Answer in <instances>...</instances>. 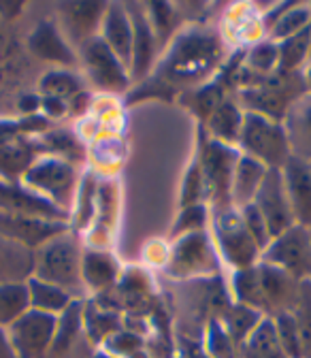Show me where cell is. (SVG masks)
I'll return each instance as SVG.
<instances>
[{
    "label": "cell",
    "mask_w": 311,
    "mask_h": 358,
    "mask_svg": "<svg viewBox=\"0 0 311 358\" xmlns=\"http://www.w3.org/2000/svg\"><path fill=\"white\" fill-rule=\"evenodd\" d=\"M209 211L211 209L205 203L184 207L180 217H177V222H175V227L171 229V237L180 239V237L190 235V233H203L207 229V222H209Z\"/></svg>",
    "instance_id": "e575fe53"
},
{
    "label": "cell",
    "mask_w": 311,
    "mask_h": 358,
    "mask_svg": "<svg viewBox=\"0 0 311 358\" xmlns=\"http://www.w3.org/2000/svg\"><path fill=\"white\" fill-rule=\"evenodd\" d=\"M34 271V252L0 235V284L28 282Z\"/></svg>",
    "instance_id": "603a6c76"
},
{
    "label": "cell",
    "mask_w": 311,
    "mask_h": 358,
    "mask_svg": "<svg viewBox=\"0 0 311 358\" xmlns=\"http://www.w3.org/2000/svg\"><path fill=\"white\" fill-rule=\"evenodd\" d=\"M99 36L109 45V50L128 66L130 71V58H132V22L128 15L126 5L109 3L103 26Z\"/></svg>",
    "instance_id": "ffe728a7"
},
{
    "label": "cell",
    "mask_w": 311,
    "mask_h": 358,
    "mask_svg": "<svg viewBox=\"0 0 311 358\" xmlns=\"http://www.w3.org/2000/svg\"><path fill=\"white\" fill-rule=\"evenodd\" d=\"M81 324H83V307H81V301H73L60 316H58V327H56V339H54V348L52 352H60V350H66L75 337L79 335L81 331Z\"/></svg>",
    "instance_id": "d6a6232c"
},
{
    "label": "cell",
    "mask_w": 311,
    "mask_h": 358,
    "mask_svg": "<svg viewBox=\"0 0 311 358\" xmlns=\"http://www.w3.org/2000/svg\"><path fill=\"white\" fill-rule=\"evenodd\" d=\"M81 260L83 248L73 231H66L41 248L34 250V271L32 278L54 284L75 299L85 294L81 278Z\"/></svg>",
    "instance_id": "7a4b0ae2"
},
{
    "label": "cell",
    "mask_w": 311,
    "mask_h": 358,
    "mask_svg": "<svg viewBox=\"0 0 311 358\" xmlns=\"http://www.w3.org/2000/svg\"><path fill=\"white\" fill-rule=\"evenodd\" d=\"M311 28V5H282L277 17L266 24L264 32L269 41L282 43Z\"/></svg>",
    "instance_id": "d4e9b609"
},
{
    "label": "cell",
    "mask_w": 311,
    "mask_h": 358,
    "mask_svg": "<svg viewBox=\"0 0 311 358\" xmlns=\"http://www.w3.org/2000/svg\"><path fill=\"white\" fill-rule=\"evenodd\" d=\"M107 3H64L58 7V26L75 50L99 36Z\"/></svg>",
    "instance_id": "4fadbf2b"
},
{
    "label": "cell",
    "mask_w": 311,
    "mask_h": 358,
    "mask_svg": "<svg viewBox=\"0 0 311 358\" xmlns=\"http://www.w3.org/2000/svg\"><path fill=\"white\" fill-rule=\"evenodd\" d=\"M213 237H215L222 258L231 266H235V271H239V268H249L256 264V260H260L262 250L247 233L245 224L235 207L215 213Z\"/></svg>",
    "instance_id": "ba28073f"
},
{
    "label": "cell",
    "mask_w": 311,
    "mask_h": 358,
    "mask_svg": "<svg viewBox=\"0 0 311 358\" xmlns=\"http://www.w3.org/2000/svg\"><path fill=\"white\" fill-rule=\"evenodd\" d=\"M286 194L298 227L311 229V164L290 158L282 169Z\"/></svg>",
    "instance_id": "ac0fdd59"
},
{
    "label": "cell",
    "mask_w": 311,
    "mask_h": 358,
    "mask_svg": "<svg viewBox=\"0 0 311 358\" xmlns=\"http://www.w3.org/2000/svg\"><path fill=\"white\" fill-rule=\"evenodd\" d=\"M260 262L282 268L298 282L311 280V229L294 224L292 229L271 239L260 254Z\"/></svg>",
    "instance_id": "9c48e42d"
},
{
    "label": "cell",
    "mask_w": 311,
    "mask_h": 358,
    "mask_svg": "<svg viewBox=\"0 0 311 358\" xmlns=\"http://www.w3.org/2000/svg\"><path fill=\"white\" fill-rule=\"evenodd\" d=\"M71 231L68 222H54V220H41L28 215H7L0 213V235L28 248L36 250L50 239Z\"/></svg>",
    "instance_id": "5bb4252c"
},
{
    "label": "cell",
    "mask_w": 311,
    "mask_h": 358,
    "mask_svg": "<svg viewBox=\"0 0 311 358\" xmlns=\"http://www.w3.org/2000/svg\"><path fill=\"white\" fill-rule=\"evenodd\" d=\"M303 81H305V90L307 94H311V62L303 69Z\"/></svg>",
    "instance_id": "b9f144b4"
},
{
    "label": "cell",
    "mask_w": 311,
    "mask_h": 358,
    "mask_svg": "<svg viewBox=\"0 0 311 358\" xmlns=\"http://www.w3.org/2000/svg\"><path fill=\"white\" fill-rule=\"evenodd\" d=\"M132 22V58H130V79L139 81L152 71L156 50L160 48L154 28L150 24L145 5H126Z\"/></svg>",
    "instance_id": "e0dca14e"
},
{
    "label": "cell",
    "mask_w": 311,
    "mask_h": 358,
    "mask_svg": "<svg viewBox=\"0 0 311 358\" xmlns=\"http://www.w3.org/2000/svg\"><path fill=\"white\" fill-rule=\"evenodd\" d=\"M79 66L85 71L87 79L96 85L105 94H122L130 85V71L128 66L109 50V45L94 36L87 43H83L77 50Z\"/></svg>",
    "instance_id": "52a82bcc"
},
{
    "label": "cell",
    "mask_w": 311,
    "mask_h": 358,
    "mask_svg": "<svg viewBox=\"0 0 311 358\" xmlns=\"http://www.w3.org/2000/svg\"><path fill=\"white\" fill-rule=\"evenodd\" d=\"M243 117L245 113L241 111V107L233 101H222L213 113L207 117V132L209 139L224 143V145H235L239 141L241 134V126H243Z\"/></svg>",
    "instance_id": "cb8c5ba5"
},
{
    "label": "cell",
    "mask_w": 311,
    "mask_h": 358,
    "mask_svg": "<svg viewBox=\"0 0 311 358\" xmlns=\"http://www.w3.org/2000/svg\"><path fill=\"white\" fill-rule=\"evenodd\" d=\"M266 169L264 164L256 162L249 156H239L237 166H235V175H233V188H231V201L235 209H241L245 205H252L264 177H266Z\"/></svg>",
    "instance_id": "7402d4cb"
},
{
    "label": "cell",
    "mask_w": 311,
    "mask_h": 358,
    "mask_svg": "<svg viewBox=\"0 0 311 358\" xmlns=\"http://www.w3.org/2000/svg\"><path fill=\"white\" fill-rule=\"evenodd\" d=\"M0 213L7 215H28L54 222H68L71 215L58 209L54 203L28 190L22 182H7L0 177Z\"/></svg>",
    "instance_id": "7c38bea8"
},
{
    "label": "cell",
    "mask_w": 311,
    "mask_h": 358,
    "mask_svg": "<svg viewBox=\"0 0 311 358\" xmlns=\"http://www.w3.org/2000/svg\"><path fill=\"white\" fill-rule=\"evenodd\" d=\"M239 348L241 358H288L280 343L273 318H262V322Z\"/></svg>",
    "instance_id": "484cf974"
},
{
    "label": "cell",
    "mask_w": 311,
    "mask_h": 358,
    "mask_svg": "<svg viewBox=\"0 0 311 358\" xmlns=\"http://www.w3.org/2000/svg\"><path fill=\"white\" fill-rule=\"evenodd\" d=\"M233 294L235 301L247 307H254L262 313V299H260V278H258V266L239 268L233 275Z\"/></svg>",
    "instance_id": "1f68e13d"
},
{
    "label": "cell",
    "mask_w": 311,
    "mask_h": 358,
    "mask_svg": "<svg viewBox=\"0 0 311 358\" xmlns=\"http://www.w3.org/2000/svg\"><path fill=\"white\" fill-rule=\"evenodd\" d=\"M262 313L254 307H247V305H241V303H235L226 309V313L222 316V320H224V331L229 333V337L241 345L252 333L254 329L262 322Z\"/></svg>",
    "instance_id": "f546056e"
},
{
    "label": "cell",
    "mask_w": 311,
    "mask_h": 358,
    "mask_svg": "<svg viewBox=\"0 0 311 358\" xmlns=\"http://www.w3.org/2000/svg\"><path fill=\"white\" fill-rule=\"evenodd\" d=\"M219 271V254L211 243L207 231L190 233L173 239L166 273L175 280H198L211 278Z\"/></svg>",
    "instance_id": "8992f818"
},
{
    "label": "cell",
    "mask_w": 311,
    "mask_h": 358,
    "mask_svg": "<svg viewBox=\"0 0 311 358\" xmlns=\"http://www.w3.org/2000/svg\"><path fill=\"white\" fill-rule=\"evenodd\" d=\"M280 66V45L273 41H260L254 43L252 50L245 56V69L260 75H271Z\"/></svg>",
    "instance_id": "836d02e7"
},
{
    "label": "cell",
    "mask_w": 311,
    "mask_h": 358,
    "mask_svg": "<svg viewBox=\"0 0 311 358\" xmlns=\"http://www.w3.org/2000/svg\"><path fill=\"white\" fill-rule=\"evenodd\" d=\"M22 184L34 194L54 203L64 213L73 215L81 186L75 162L58 156H38L24 173Z\"/></svg>",
    "instance_id": "3957f363"
},
{
    "label": "cell",
    "mask_w": 311,
    "mask_h": 358,
    "mask_svg": "<svg viewBox=\"0 0 311 358\" xmlns=\"http://www.w3.org/2000/svg\"><path fill=\"white\" fill-rule=\"evenodd\" d=\"M30 309L28 282L0 284V329H9Z\"/></svg>",
    "instance_id": "f1b7e54d"
},
{
    "label": "cell",
    "mask_w": 311,
    "mask_h": 358,
    "mask_svg": "<svg viewBox=\"0 0 311 358\" xmlns=\"http://www.w3.org/2000/svg\"><path fill=\"white\" fill-rule=\"evenodd\" d=\"M30 52L41 58L43 62L56 64L58 69H77L79 66V56L77 50L68 43L64 32L60 30L58 22H41L30 38H28Z\"/></svg>",
    "instance_id": "2e32d148"
},
{
    "label": "cell",
    "mask_w": 311,
    "mask_h": 358,
    "mask_svg": "<svg viewBox=\"0 0 311 358\" xmlns=\"http://www.w3.org/2000/svg\"><path fill=\"white\" fill-rule=\"evenodd\" d=\"M145 11L154 28V34L158 38V45H164L175 32V24H177L175 9L164 3H152V5H145Z\"/></svg>",
    "instance_id": "d590c367"
},
{
    "label": "cell",
    "mask_w": 311,
    "mask_h": 358,
    "mask_svg": "<svg viewBox=\"0 0 311 358\" xmlns=\"http://www.w3.org/2000/svg\"><path fill=\"white\" fill-rule=\"evenodd\" d=\"M38 158V156H36ZM34 148L26 139H11L0 143V177L7 182H22L28 166L36 160Z\"/></svg>",
    "instance_id": "4316f807"
},
{
    "label": "cell",
    "mask_w": 311,
    "mask_h": 358,
    "mask_svg": "<svg viewBox=\"0 0 311 358\" xmlns=\"http://www.w3.org/2000/svg\"><path fill=\"white\" fill-rule=\"evenodd\" d=\"M292 158L311 164V94L296 99L284 115Z\"/></svg>",
    "instance_id": "d6986e66"
},
{
    "label": "cell",
    "mask_w": 311,
    "mask_h": 358,
    "mask_svg": "<svg viewBox=\"0 0 311 358\" xmlns=\"http://www.w3.org/2000/svg\"><path fill=\"white\" fill-rule=\"evenodd\" d=\"M58 316L28 309L9 329V341L20 358H43L54 348Z\"/></svg>",
    "instance_id": "30bf717a"
},
{
    "label": "cell",
    "mask_w": 311,
    "mask_h": 358,
    "mask_svg": "<svg viewBox=\"0 0 311 358\" xmlns=\"http://www.w3.org/2000/svg\"><path fill=\"white\" fill-rule=\"evenodd\" d=\"M237 211H239V215H241V220L245 224L247 233L252 235V239L258 243L260 250H264L266 245L271 243V237H269V231H266V224H264L262 215L258 213V209L254 205H245V207H241Z\"/></svg>",
    "instance_id": "74e56055"
},
{
    "label": "cell",
    "mask_w": 311,
    "mask_h": 358,
    "mask_svg": "<svg viewBox=\"0 0 311 358\" xmlns=\"http://www.w3.org/2000/svg\"><path fill=\"white\" fill-rule=\"evenodd\" d=\"M0 358H20L9 341L7 329H0Z\"/></svg>",
    "instance_id": "60d3db41"
},
{
    "label": "cell",
    "mask_w": 311,
    "mask_h": 358,
    "mask_svg": "<svg viewBox=\"0 0 311 358\" xmlns=\"http://www.w3.org/2000/svg\"><path fill=\"white\" fill-rule=\"evenodd\" d=\"M81 278H83V288L85 292H107L111 290L117 280H120V264L117 260L101 250H83V260H81Z\"/></svg>",
    "instance_id": "44dd1931"
},
{
    "label": "cell",
    "mask_w": 311,
    "mask_h": 358,
    "mask_svg": "<svg viewBox=\"0 0 311 358\" xmlns=\"http://www.w3.org/2000/svg\"><path fill=\"white\" fill-rule=\"evenodd\" d=\"M117 316L115 313H111V311H99V309H92V305H90V309L87 307H83V324L90 329V333L94 335V337H101L103 341H107L113 333H117L115 329H117Z\"/></svg>",
    "instance_id": "8d00e7d4"
},
{
    "label": "cell",
    "mask_w": 311,
    "mask_h": 358,
    "mask_svg": "<svg viewBox=\"0 0 311 358\" xmlns=\"http://www.w3.org/2000/svg\"><path fill=\"white\" fill-rule=\"evenodd\" d=\"M83 92V81L73 69H54L41 79V94L60 101H73Z\"/></svg>",
    "instance_id": "4dcf8cb0"
},
{
    "label": "cell",
    "mask_w": 311,
    "mask_h": 358,
    "mask_svg": "<svg viewBox=\"0 0 311 358\" xmlns=\"http://www.w3.org/2000/svg\"><path fill=\"white\" fill-rule=\"evenodd\" d=\"M239 156L241 152L235 145L217 143L209 137L207 141H203L198 166L205 184V199L209 203V209H213V213L233 209L231 188H233V175Z\"/></svg>",
    "instance_id": "5b68a950"
},
{
    "label": "cell",
    "mask_w": 311,
    "mask_h": 358,
    "mask_svg": "<svg viewBox=\"0 0 311 358\" xmlns=\"http://www.w3.org/2000/svg\"><path fill=\"white\" fill-rule=\"evenodd\" d=\"M258 213L262 215L266 231H269V237L275 239L282 233H286L288 229L294 227V215H292V207L286 194V186H284V175L282 169H269L266 171L264 182L252 203Z\"/></svg>",
    "instance_id": "8fae6325"
},
{
    "label": "cell",
    "mask_w": 311,
    "mask_h": 358,
    "mask_svg": "<svg viewBox=\"0 0 311 358\" xmlns=\"http://www.w3.org/2000/svg\"><path fill=\"white\" fill-rule=\"evenodd\" d=\"M256 266H258V278H260L262 311L269 309L271 318L280 316V313L292 311L298 290H301V282L273 264L258 262Z\"/></svg>",
    "instance_id": "9a60e30c"
},
{
    "label": "cell",
    "mask_w": 311,
    "mask_h": 358,
    "mask_svg": "<svg viewBox=\"0 0 311 358\" xmlns=\"http://www.w3.org/2000/svg\"><path fill=\"white\" fill-rule=\"evenodd\" d=\"M28 296H30V309L50 313V316H60L73 301H77L66 290L48 282H41L36 278L28 280Z\"/></svg>",
    "instance_id": "83f0119b"
},
{
    "label": "cell",
    "mask_w": 311,
    "mask_h": 358,
    "mask_svg": "<svg viewBox=\"0 0 311 358\" xmlns=\"http://www.w3.org/2000/svg\"><path fill=\"white\" fill-rule=\"evenodd\" d=\"M222 56V43L211 30L192 28L171 38V52L160 64V77L168 85H194L207 79Z\"/></svg>",
    "instance_id": "6da1fadb"
},
{
    "label": "cell",
    "mask_w": 311,
    "mask_h": 358,
    "mask_svg": "<svg viewBox=\"0 0 311 358\" xmlns=\"http://www.w3.org/2000/svg\"><path fill=\"white\" fill-rule=\"evenodd\" d=\"M205 199V184H203V175L198 162H194L184 179V188H182V207H192L201 205Z\"/></svg>",
    "instance_id": "f35d334b"
},
{
    "label": "cell",
    "mask_w": 311,
    "mask_h": 358,
    "mask_svg": "<svg viewBox=\"0 0 311 358\" xmlns=\"http://www.w3.org/2000/svg\"><path fill=\"white\" fill-rule=\"evenodd\" d=\"M237 148L243 156L254 158L266 169H284L292 158L284 122L260 113L245 111Z\"/></svg>",
    "instance_id": "277c9868"
},
{
    "label": "cell",
    "mask_w": 311,
    "mask_h": 358,
    "mask_svg": "<svg viewBox=\"0 0 311 358\" xmlns=\"http://www.w3.org/2000/svg\"><path fill=\"white\" fill-rule=\"evenodd\" d=\"M41 109L45 113V117H62L68 113V103L66 101H60V99H50V96H43L41 99Z\"/></svg>",
    "instance_id": "ab89813d"
},
{
    "label": "cell",
    "mask_w": 311,
    "mask_h": 358,
    "mask_svg": "<svg viewBox=\"0 0 311 358\" xmlns=\"http://www.w3.org/2000/svg\"><path fill=\"white\" fill-rule=\"evenodd\" d=\"M309 62H311V28H309ZM307 62V64H309Z\"/></svg>",
    "instance_id": "7bdbcfd3"
}]
</instances>
